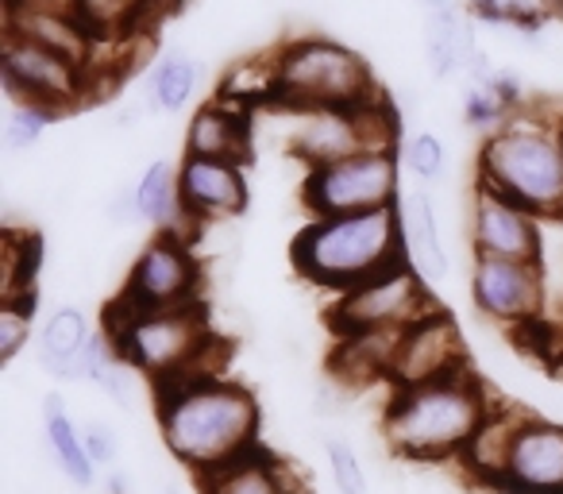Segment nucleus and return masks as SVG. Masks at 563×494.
<instances>
[{
	"label": "nucleus",
	"instance_id": "nucleus-34",
	"mask_svg": "<svg viewBox=\"0 0 563 494\" xmlns=\"http://www.w3.org/2000/svg\"><path fill=\"white\" fill-rule=\"evenodd\" d=\"M467 9H471V12H478V17H486V20H501V17H509L506 0H467Z\"/></svg>",
	"mask_w": 563,
	"mask_h": 494
},
{
	"label": "nucleus",
	"instance_id": "nucleus-31",
	"mask_svg": "<svg viewBox=\"0 0 563 494\" xmlns=\"http://www.w3.org/2000/svg\"><path fill=\"white\" fill-rule=\"evenodd\" d=\"M86 448H89V455H93V463H112L117 460V452H120V440H117V432H112V425H104V421H86Z\"/></svg>",
	"mask_w": 563,
	"mask_h": 494
},
{
	"label": "nucleus",
	"instance_id": "nucleus-29",
	"mask_svg": "<svg viewBox=\"0 0 563 494\" xmlns=\"http://www.w3.org/2000/svg\"><path fill=\"white\" fill-rule=\"evenodd\" d=\"M324 460H329V475H332L336 494H367V471H363V460L344 437L324 440Z\"/></svg>",
	"mask_w": 563,
	"mask_h": 494
},
{
	"label": "nucleus",
	"instance_id": "nucleus-7",
	"mask_svg": "<svg viewBox=\"0 0 563 494\" xmlns=\"http://www.w3.org/2000/svg\"><path fill=\"white\" fill-rule=\"evenodd\" d=\"M398 147L363 151L332 166H317L301 182V205L309 217H355V212L394 209L401 197Z\"/></svg>",
	"mask_w": 563,
	"mask_h": 494
},
{
	"label": "nucleus",
	"instance_id": "nucleus-25",
	"mask_svg": "<svg viewBox=\"0 0 563 494\" xmlns=\"http://www.w3.org/2000/svg\"><path fill=\"white\" fill-rule=\"evenodd\" d=\"M147 4L151 0H70V12L97 43H112L140 28V20L147 17Z\"/></svg>",
	"mask_w": 563,
	"mask_h": 494
},
{
	"label": "nucleus",
	"instance_id": "nucleus-5",
	"mask_svg": "<svg viewBox=\"0 0 563 494\" xmlns=\"http://www.w3.org/2000/svg\"><path fill=\"white\" fill-rule=\"evenodd\" d=\"M386 97L367 58L329 35H298L271 58V105L286 112L360 109Z\"/></svg>",
	"mask_w": 563,
	"mask_h": 494
},
{
	"label": "nucleus",
	"instance_id": "nucleus-2",
	"mask_svg": "<svg viewBox=\"0 0 563 494\" xmlns=\"http://www.w3.org/2000/svg\"><path fill=\"white\" fill-rule=\"evenodd\" d=\"M494 414L486 386L471 367L444 378L394 391L383 414V432L401 460L444 463L460 460Z\"/></svg>",
	"mask_w": 563,
	"mask_h": 494
},
{
	"label": "nucleus",
	"instance_id": "nucleus-35",
	"mask_svg": "<svg viewBox=\"0 0 563 494\" xmlns=\"http://www.w3.org/2000/svg\"><path fill=\"white\" fill-rule=\"evenodd\" d=\"M421 4H424V9H444V4H455V0H421Z\"/></svg>",
	"mask_w": 563,
	"mask_h": 494
},
{
	"label": "nucleus",
	"instance_id": "nucleus-3",
	"mask_svg": "<svg viewBox=\"0 0 563 494\" xmlns=\"http://www.w3.org/2000/svg\"><path fill=\"white\" fill-rule=\"evenodd\" d=\"M398 263H406L398 205L355 217H313L294 235L298 275L336 294L371 283Z\"/></svg>",
	"mask_w": 563,
	"mask_h": 494
},
{
	"label": "nucleus",
	"instance_id": "nucleus-9",
	"mask_svg": "<svg viewBox=\"0 0 563 494\" xmlns=\"http://www.w3.org/2000/svg\"><path fill=\"white\" fill-rule=\"evenodd\" d=\"M437 309L440 301L432 298L429 283L409 263H398L386 275L340 294L329 314V325L340 340L367 337V332H406L409 325L424 321Z\"/></svg>",
	"mask_w": 563,
	"mask_h": 494
},
{
	"label": "nucleus",
	"instance_id": "nucleus-20",
	"mask_svg": "<svg viewBox=\"0 0 563 494\" xmlns=\"http://www.w3.org/2000/svg\"><path fill=\"white\" fill-rule=\"evenodd\" d=\"M475 55V24H471L467 9H460V4L432 9L424 20V58H429L432 78H467Z\"/></svg>",
	"mask_w": 563,
	"mask_h": 494
},
{
	"label": "nucleus",
	"instance_id": "nucleus-24",
	"mask_svg": "<svg viewBox=\"0 0 563 494\" xmlns=\"http://www.w3.org/2000/svg\"><path fill=\"white\" fill-rule=\"evenodd\" d=\"M135 205H140L143 224L158 228V232H178V220H186L181 209V186H178V163L170 158H155L143 166L140 182H135Z\"/></svg>",
	"mask_w": 563,
	"mask_h": 494
},
{
	"label": "nucleus",
	"instance_id": "nucleus-15",
	"mask_svg": "<svg viewBox=\"0 0 563 494\" xmlns=\"http://www.w3.org/2000/svg\"><path fill=\"white\" fill-rule=\"evenodd\" d=\"M460 367H467V363H463L460 329H455V321L444 314V309H437V314L409 325V329L398 337V348H394V360H390V375L386 378L394 383V391H406V386L432 383V378H444Z\"/></svg>",
	"mask_w": 563,
	"mask_h": 494
},
{
	"label": "nucleus",
	"instance_id": "nucleus-11",
	"mask_svg": "<svg viewBox=\"0 0 563 494\" xmlns=\"http://www.w3.org/2000/svg\"><path fill=\"white\" fill-rule=\"evenodd\" d=\"M0 78L9 89V101H35L63 112L86 101V89L93 74L55 51L40 47L32 40L4 32V51H0Z\"/></svg>",
	"mask_w": 563,
	"mask_h": 494
},
{
	"label": "nucleus",
	"instance_id": "nucleus-21",
	"mask_svg": "<svg viewBox=\"0 0 563 494\" xmlns=\"http://www.w3.org/2000/svg\"><path fill=\"white\" fill-rule=\"evenodd\" d=\"M205 494H301V479L266 448H251L240 460L201 475Z\"/></svg>",
	"mask_w": 563,
	"mask_h": 494
},
{
	"label": "nucleus",
	"instance_id": "nucleus-13",
	"mask_svg": "<svg viewBox=\"0 0 563 494\" xmlns=\"http://www.w3.org/2000/svg\"><path fill=\"white\" fill-rule=\"evenodd\" d=\"M494 491L563 494V425L548 421V417L521 414V421L509 432Z\"/></svg>",
	"mask_w": 563,
	"mask_h": 494
},
{
	"label": "nucleus",
	"instance_id": "nucleus-17",
	"mask_svg": "<svg viewBox=\"0 0 563 494\" xmlns=\"http://www.w3.org/2000/svg\"><path fill=\"white\" fill-rule=\"evenodd\" d=\"M4 32L20 35V40L40 43V47L55 51V55L70 58V63L86 66V70L93 74L97 40L70 12V0H63V4H51V0H9Z\"/></svg>",
	"mask_w": 563,
	"mask_h": 494
},
{
	"label": "nucleus",
	"instance_id": "nucleus-10",
	"mask_svg": "<svg viewBox=\"0 0 563 494\" xmlns=\"http://www.w3.org/2000/svg\"><path fill=\"white\" fill-rule=\"evenodd\" d=\"M186 306H201V263L181 232H158L135 255L112 309L117 314H155V309Z\"/></svg>",
	"mask_w": 563,
	"mask_h": 494
},
{
	"label": "nucleus",
	"instance_id": "nucleus-23",
	"mask_svg": "<svg viewBox=\"0 0 563 494\" xmlns=\"http://www.w3.org/2000/svg\"><path fill=\"white\" fill-rule=\"evenodd\" d=\"M43 437H47V448H51V455H55L58 471H63L78 491H89V486L97 483V463L86 448V437H81V429L74 425L70 409H66V402L58 398V394L43 398Z\"/></svg>",
	"mask_w": 563,
	"mask_h": 494
},
{
	"label": "nucleus",
	"instance_id": "nucleus-32",
	"mask_svg": "<svg viewBox=\"0 0 563 494\" xmlns=\"http://www.w3.org/2000/svg\"><path fill=\"white\" fill-rule=\"evenodd\" d=\"M104 212H109L112 224H132V220H143L140 217V205H135V189H128V194H117Z\"/></svg>",
	"mask_w": 563,
	"mask_h": 494
},
{
	"label": "nucleus",
	"instance_id": "nucleus-27",
	"mask_svg": "<svg viewBox=\"0 0 563 494\" xmlns=\"http://www.w3.org/2000/svg\"><path fill=\"white\" fill-rule=\"evenodd\" d=\"M58 112L47 109V105L35 101H9V112H4V147L12 155H24V151L40 147V140L47 135V128L55 124Z\"/></svg>",
	"mask_w": 563,
	"mask_h": 494
},
{
	"label": "nucleus",
	"instance_id": "nucleus-36",
	"mask_svg": "<svg viewBox=\"0 0 563 494\" xmlns=\"http://www.w3.org/2000/svg\"><path fill=\"white\" fill-rule=\"evenodd\" d=\"M555 140H560V155H563V112L555 117Z\"/></svg>",
	"mask_w": 563,
	"mask_h": 494
},
{
	"label": "nucleus",
	"instance_id": "nucleus-12",
	"mask_svg": "<svg viewBox=\"0 0 563 494\" xmlns=\"http://www.w3.org/2000/svg\"><path fill=\"white\" fill-rule=\"evenodd\" d=\"M471 298H475V309L486 321L506 325L514 332L532 329V325L544 321V263H514L475 255V263H471Z\"/></svg>",
	"mask_w": 563,
	"mask_h": 494
},
{
	"label": "nucleus",
	"instance_id": "nucleus-18",
	"mask_svg": "<svg viewBox=\"0 0 563 494\" xmlns=\"http://www.w3.org/2000/svg\"><path fill=\"white\" fill-rule=\"evenodd\" d=\"M398 220H401V248H406V263L429 286H440L448 278V271H452V260H448L444 235H440L437 201H432L429 186H421V182L401 186Z\"/></svg>",
	"mask_w": 563,
	"mask_h": 494
},
{
	"label": "nucleus",
	"instance_id": "nucleus-6",
	"mask_svg": "<svg viewBox=\"0 0 563 494\" xmlns=\"http://www.w3.org/2000/svg\"><path fill=\"white\" fill-rule=\"evenodd\" d=\"M104 332L128 360V367L147 375L155 391L181 383V378L217 375L209 360L220 348V340L212 337L205 306L155 309V314H117L112 309Z\"/></svg>",
	"mask_w": 563,
	"mask_h": 494
},
{
	"label": "nucleus",
	"instance_id": "nucleus-26",
	"mask_svg": "<svg viewBox=\"0 0 563 494\" xmlns=\"http://www.w3.org/2000/svg\"><path fill=\"white\" fill-rule=\"evenodd\" d=\"M197 94V63L189 55H166L147 78V101L158 112H181Z\"/></svg>",
	"mask_w": 563,
	"mask_h": 494
},
{
	"label": "nucleus",
	"instance_id": "nucleus-37",
	"mask_svg": "<svg viewBox=\"0 0 563 494\" xmlns=\"http://www.w3.org/2000/svg\"><path fill=\"white\" fill-rule=\"evenodd\" d=\"M544 4H548V9H560L563 12V0H544Z\"/></svg>",
	"mask_w": 563,
	"mask_h": 494
},
{
	"label": "nucleus",
	"instance_id": "nucleus-14",
	"mask_svg": "<svg viewBox=\"0 0 563 494\" xmlns=\"http://www.w3.org/2000/svg\"><path fill=\"white\" fill-rule=\"evenodd\" d=\"M471 248H475V255H490V260L544 263L540 217L501 197L498 189L475 182V194H471Z\"/></svg>",
	"mask_w": 563,
	"mask_h": 494
},
{
	"label": "nucleus",
	"instance_id": "nucleus-22",
	"mask_svg": "<svg viewBox=\"0 0 563 494\" xmlns=\"http://www.w3.org/2000/svg\"><path fill=\"white\" fill-rule=\"evenodd\" d=\"M93 329L89 317L78 306H58L55 314H47V321L35 332V360L47 375L55 378H78L81 355H86Z\"/></svg>",
	"mask_w": 563,
	"mask_h": 494
},
{
	"label": "nucleus",
	"instance_id": "nucleus-28",
	"mask_svg": "<svg viewBox=\"0 0 563 494\" xmlns=\"http://www.w3.org/2000/svg\"><path fill=\"white\" fill-rule=\"evenodd\" d=\"M398 158H401V171L409 174L413 182H437L444 178L448 171V151L440 143V135L432 132H413L398 143Z\"/></svg>",
	"mask_w": 563,
	"mask_h": 494
},
{
	"label": "nucleus",
	"instance_id": "nucleus-1",
	"mask_svg": "<svg viewBox=\"0 0 563 494\" xmlns=\"http://www.w3.org/2000/svg\"><path fill=\"white\" fill-rule=\"evenodd\" d=\"M158 429L178 463L197 475L258 448V402L243 383L197 375L158 386Z\"/></svg>",
	"mask_w": 563,
	"mask_h": 494
},
{
	"label": "nucleus",
	"instance_id": "nucleus-4",
	"mask_svg": "<svg viewBox=\"0 0 563 494\" xmlns=\"http://www.w3.org/2000/svg\"><path fill=\"white\" fill-rule=\"evenodd\" d=\"M478 182L498 189L540 220L563 217V155L555 120L514 117L486 132L478 147Z\"/></svg>",
	"mask_w": 563,
	"mask_h": 494
},
{
	"label": "nucleus",
	"instance_id": "nucleus-30",
	"mask_svg": "<svg viewBox=\"0 0 563 494\" xmlns=\"http://www.w3.org/2000/svg\"><path fill=\"white\" fill-rule=\"evenodd\" d=\"M32 314L35 306H27V301H4V309H0V360L4 363H12L35 340Z\"/></svg>",
	"mask_w": 563,
	"mask_h": 494
},
{
	"label": "nucleus",
	"instance_id": "nucleus-33",
	"mask_svg": "<svg viewBox=\"0 0 563 494\" xmlns=\"http://www.w3.org/2000/svg\"><path fill=\"white\" fill-rule=\"evenodd\" d=\"M540 355H544L548 367L563 378V337H552V329H548V340L540 344Z\"/></svg>",
	"mask_w": 563,
	"mask_h": 494
},
{
	"label": "nucleus",
	"instance_id": "nucleus-8",
	"mask_svg": "<svg viewBox=\"0 0 563 494\" xmlns=\"http://www.w3.org/2000/svg\"><path fill=\"white\" fill-rule=\"evenodd\" d=\"M294 120L298 124L290 132V151L309 171L401 143L398 112L386 97L360 105V109H306L294 112Z\"/></svg>",
	"mask_w": 563,
	"mask_h": 494
},
{
	"label": "nucleus",
	"instance_id": "nucleus-19",
	"mask_svg": "<svg viewBox=\"0 0 563 494\" xmlns=\"http://www.w3.org/2000/svg\"><path fill=\"white\" fill-rule=\"evenodd\" d=\"M251 151V124L240 101L201 105L186 124V155L197 158H224V163H243Z\"/></svg>",
	"mask_w": 563,
	"mask_h": 494
},
{
	"label": "nucleus",
	"instance_id": "nucleus-16",
	"mask_svg": "<svg viewBox=\"0 0 563 494\" xmlns=\"http://www.w3.org/2000/svg\"><path fill=\"white\" fill-rule=\"evenodd\" d=\"M178 186H181V209H186V220H194V224L220 220V217H240L247 209V174H243V163L181 155Z\"/></svg>",
	"mask_w": 563,
	"mask_h": 494
}]
</instances>
